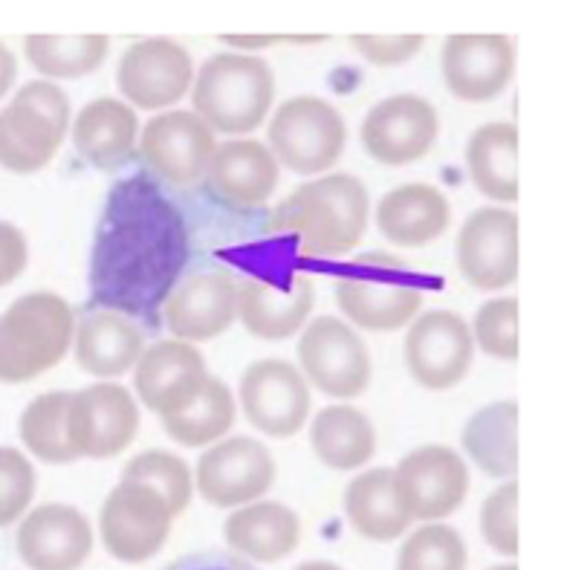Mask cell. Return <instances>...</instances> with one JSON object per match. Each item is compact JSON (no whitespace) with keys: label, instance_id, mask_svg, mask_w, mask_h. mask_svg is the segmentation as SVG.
<instances>
[{"label":"cell","instance_id":"obj_1","mask_svg":"<svg viewBox=\"0 0 564 570\" xmlns=\"http://www.w3.org/2000/svg\"><path fill=\"white\" fill-rule=\"evenodd\" d=\"M188 261V232L148 177L122 180L105 203L96 232L90 287L101 311L151 316L177 287Z\"/></svg>","mask_w":564,"mask_h":570},{"label":"cell","instance_id":"obj_2","mask_svg":"<svg viewBox=\"0 0 564 570\" xmlns=\"http://www.w3.org/2000/svg\"><path fill=\"white\" fill-rule=\"evenodd\" d=\"M368 217L370 197L365 183L354 174H321L278 203L269 229L296 238L307 255L339 258L362 244Z\"/></svg>","mask_w":564,"mask_h":570},{"label":"cell","instance_id":"obj_3","mask_svg":"<svg viewBox=\"0 0 564 570\" xmlns=\"http://www.w3.org/2000/svg\"><path fill=\"white\" fill-rule=\"evenodd\" d=\"M188 94L211 134L244 137L260 128L273 108V67L246 52H217L202 61Z\"/></svg>","mask_w":564,"mask_h":570},{"label":"cell","instance_id":"obj_4","mask_svg":"<svg viewBox=\"0 0 564 570\" xmlns=\"http://www.w3.org/2000/svg\"><path fill=\"white\" fill-rule=\"evenodd\" d=\"M76 316L56 293L38 289L0 313V383H32L52 371L72 347Z\"/></svg>","mask_w":564,"mask_h":570},{"label":"cell","instance_id":"obj_5","mask_svg":"<svg viewBox=\"0 0 564 570\" xmlns=\"http://www.w3.org/2000/svg\"><path fill=\"white\" fill-rule=\"evenodd\" d=\"M70 122V99L56 81H27L0 108V168L12 174L47 168L65 142Z\"/></svg>","mask_w":564,"mask_h":570},{"label":"cell","instance_id":"obj_6","mask_svg":"<svg viewBox=\"0 0 564 570\" xmlns=\"http://www.w3.org/2000/svg\"><path fill=\"white\" fill-rule=\"evenodd\" d=\"M345 142V119L318 96H293L269 119V154L278 166L301 177L330 171L339 163Z\"/></svg>","mask_w":564,"mask_h":570},{"label":"cell","instance_id":"obj_7","mask_svg":"<svg viewBox=\"0 0 564 570\" xmlns=\"http://www.w3.org/2000/svg\"><path fill=\"white\" fill-rule=\"evenodd\" d=\"M298 371L325 397L354 400L370 385V354L347 322L318 316L298 340Z\"/></svg>","mask_w":564,"mask_h":570},{"label":"cell","instance_id":"obj_8","mask_svg":"<svg viewBox=\"0 0 564 570\" xmlns=\"http://www.w3.org/2000/svg\"><path fill=\"white\" fill-rule=\"evenodd\" d=\"M399 507L412 521H443L461 510L469 492V466L455 449L428 443L412 449L390 470Z\"/></svg>","mask_w":564,"mask_h":570},{"label":"cell","instance_id":"obj_9","mask_svg":"<svg viewBox=\"0 0 564 570\" xmlns=\"http://www.w3.org/2000/svg\"><path fill=\"white\" fill-rule=\"evenodd\" d=\"M171 521V510L159 492L133 481H119L99 510L101 544L116 562L142 564L168 542Z\"/></svg>","mask_w":564,"mask_h":570},{"label":"cell","instance_id":"obj_10","mask_svg":"<svg viewBox=\"0 0 564 570\" xmlns=\"http://www.w3.org/2000/svg\"><path fill=\"white\" fill-rule=\"evenodd\" d=\"M195 490L220 510L260 501L275 484V458L267 443L235 434L211 443L195 466Z\"/></svg>","mask_w":564,"mask_h":570},{"label":"cell","instance_id":"obj_11","mask_svg":"<svg viewBox=\"0 0 564 570\" xmlns=\"http://www.w3.org/2000/svg\"><path fill=\"white\" fill-rule=\"evenodd\" d=\"M139 432V405L125 385L96 383L70 391L67 438L76 458L108 461L122 455Z\"/></svg>","mask_w":564,"mask_h":570},{"label":"cell","instance_id":"obj_12","mask_svg":"<svg viewBox=\"0 0 564 570\" xmlns=\"http://www.w3.org/2000/svg\"><path fill=\"white\" fill-rule=\"evenodd\" d=\"M405 368L426 391H448L463 383L475 360L469 322L455 311H432L408 325L403 342Z\"/></svg>","mask_w":564,"mask_h":570},{"label":"cell","instance_id":"obj_13","mask_svg":"<svg viewBox=\"0 0 564 570\" xmlns=\"http://www.w3.org/2000/svg\"><path fill=\"white\" fill-rule=\"evenodd\" d=\"M195 61L174 38H142L130 43L116 67V87L125 105L139 110H166L191 90Z\"/></svg>","mask_w":564,"mask_h":570},{"label":"cell","instance_id":"obj_14","mask_svg":"<svg viewBox=\"0 0 564 570\" xmlns=\"http://www.w3.org/2000/svg\"><path fill=\"white\" fill-rule=\"evenodd\" d=\"M238 403L267 438H293L310 420V385L287 360H258L244 371Z\"/></svg>","mask_w":564,"mask_h":570},{"label":"cell","instance_id":"obj_15","mask_svg":"<svg viewBox=\"0 0 564 570\" xmlns=\"http://www.w3.org/2000/svg\"><path fill=\"white\" fill-rule=\"evenodd\" d=\"M457 269L481 293H498L518 278V215L504 206H484L457 232Z\"/></svg>","mask_w":564,"mask_h":570},{"label":"cell","instance_id":"obj_16","mask_svg":"<svg viewBox=\"0 0 564 570\" xmlns=\"http://www.w3.org/2000/svg\"><path fill=\"white\" fill-rule=\"evenodd\" d=\"M441 119L428 99L397 94L376 101L362 122V145L379 166L403 168L426 157L437 142Z\"/></svg>","mask_w":564,"mask_h":570},{"label":"cell","instance_id":"obj_17","mask_svg":"<svg viewBox=\"0 0 564 570\" xmlns=\"http://www.w3.org/2000/svg\"><path fill=\"white\" fill-rule=\"evenodd\" d=\"M139 154L159 180L195 186L215 157V134L195 110H166L139 130Z\"/></svg>","mask_w":564,"mask_h":570},{"label":"cell","instance_id":"obj_18","mask_svg":"<svg viewBox=\"0 0 564 570\" xmlns=\"http://www.w3.org/2000/svg\"><path fill=\"white\" fill-rule=\"evenodd\" d=\"M441 72L455 99H498L515 76V41L492 32L448 36L441 50Z\"/></svg>","mask_w":564,"mask_h":570},{"label":"cell","instance_id":"obj_19","mask_svg":"<svg viewBox=\"0 0 564 570\" xmlns=\"http://www.w3.org/2000/svg\"><path fill=\"white\" fill-rule=\"evenodd\" d=\"M238 318V282L226 269L186 275L162 304V322L180 342L215 340Z\"/></svg>","mask_w":564,"mask_h":570},{"label":"cell","instance_id":"obj_20","mask_svg":"<svg viewBox=\"0 0 564 570\" xmlns=\"http://www.w3.org/2000/svg\"><path fill=\"white\" fill-rule=\"evenodd\" d=\"M14 544L29 570H79L93 553V528L76 507L41 504L23 515Z\"/></svg>","mask_w":564,"mask_h":570},{"label":"cell","instance_id":"obj_21","mask_svg":"<svg viewBox=\"0 0 564 570\" xmlns=\"http://www.w3.org/2000/svg\"><path fill=\"white\" fill-rule=\"evenodd\" d=\"M206 356L180 340H162L145 347L133 365V391L159 420L177 414L200 394L209 380Z\"/></svg>","mask_w":564,"mask_h":570},{"label":"cell","instance_id":"obj_22","mask_svg":"<svg viewBox=\"0 0 564 570\" xmlns=\"http://www.w3.org/2000/svg\"><path fill=\"white\" fill-rule=\"evenodd\" d=\"M336 304L350 327L388 333L408 327L423 307V289L388 273L347 275L336 284Z\"/></svg>","mask_w":564,"mask_h":570},{"label":"cell","instance_id":"obj_23","mask_svg":"<svg viewBox=\"0 0 564 570\" xmlns=\"http://www.w3.org/2000/svg\"><path fill=\"white\" fill-rule=\"evenodd\" d=\"M206 180L211 191L235 209H255L278 188L281 166L258 139H229L215 148Z\"/></svg>","mask_w":564,"mask_h":570},{"label":"cell","instance_id":"obj_24","mask_svg":"<svg viewBox=\"0 0 564 570\" xmlns=\"http://www.w3.org/2000/svg\"><path fill=\"white\" fill-rule=\"evenodd\" d=\"M376 229L388 244L417 249L437 240L452 224V206L432 183H405L390 188L374 209Z\"/></svg>","mask_w":564,"mask_h":570},{"label":"cell","instance_id":"obj_25","mask_svg":"<svg viewBox=\"0 0 564 570\" xmlns=\"http://www.w3.org/2000/svg\"><path fill=\"white\" fill-rule=\"evenodd\" d=\"M316 302V289L307 275H296L287 284H269L249 278L238 284V318L258 340L281 342L307 325Z\"/></svg>","mask_w":564,"mask_h":570},{"label":"cell","instance_id":"obj_26","mask_svg":"<svg viewBox=\"0 0 564 570\" xmlns=\"http://www.w3.org/2000/svg\"><path fill=\"white\" fill-rule=\"evenodd\" d=\"M224 535L235 557L249 564H275L284 562L301 542V519L281 501L260 499L231 510Z\"/></svg>","mask_w":564,"mask_h":570},{"label":"cell","instance_id":"obj_27","mask_svg":"<svg viewBox=\"0 0 564 570\" xmlns=\"http://www.w3.org/2000/svg\"><path fill=\"white\" fill-rule=\"evenodd\" d=\"M70 139L79 157L99 171H116L128 166L139 142V116L122 99L87 101L70 122Z\"/></svg>","mask_w":564,"mask_h":570},{"label":"cell","instance_id":"obj_28","mask_svg":"<svg viewBox=\"0 0 564 570\" xmlns=\"http://www.w3.org/2000/svg\"><path fill=\"white\" fill-rule=\"evenodd\" d=\"M70 351L85 374L108 383L133 371L145 351V336L133 318L113 311H96L76 322Z\"/></svg>","mask_w":564,"mask_h":570},{"label":"cell","instance_id":"obj_29","mask_svg":"<svg viewBox=\"0 0 564 570\" xmlns=\"http://www.w3.org/2000/svg\"><path fill=\"white\" fill-rule=\"evenodd\" d=\"M466 174L472 186L492 203L518 200V128L486 122L466 142Z\"/></svg>","mask_w":564,"mask_h":570},{"label":"cell","instance_id":"obj_30","mask_svg":"<svg viewBox=\"0 0 564 570\" xmlns=\"http://www.w3.org/2000/svg\"><path fill=\"white\" fill-rule=\"evenodd\" d=\"M463 452L484 475L513 481L518 472V403L498 400L466 420L461 432Z\"/></svg>","mask_w":564,"mask_h":570},{"label":"cell","instance_id":"obj_31","mask_svg":"<svg viewBox=\"0 0 564 570\" xmlns=\"http://www.w3.org/2000/svg\"><path fill=\"white\" fill-rule=\"evenodd\" d=\"M310 449L327 470H362L376 452V429L354 405H327L310 420Z\"/></svg>","mask_w":564,"mask_h":570},{"label":"cell","instance_id":"obj_32","mask_svg":"<svg viewBox=\"0 0 564 570\" xmlns=\"http://www.w3.org/2000/svg\"><path fill=\"white\" fill-rule=\"evenodd\" d=\"M345 515L350 528L368 542H394L412 528V519L399 507L390 470H368L356 475L345 490Z\"/></svg>","mask_w":564,"mask_h":570},{"label":"cell","instance_id":"obj_33","mask_svg":"<svg viewBox=\"0 0 564 570\" xmlns=\"http://www.w3.org/2000/svg\"><path fill=\"white\" fill-rule=\"evenodd\" d=\"M235 414H238V405H235L231 391L217 376H209L200 394L186 409L162 417V429L180 446L200 449L224 441L226 432L235 423Z\"/></svg>","mask_w":564,"mask_h":570},{"label":"cell","instance_id":"obj_34","mask_svg":"<svg viewBox=\"0 0 564 570\" xmlns=\"http://www.w3.org/2000/svg\"><path fill=\"white\" fill-rule=\"evenodd\" d=\"M108 36H27L23 56L47 79H81L105 65Z\"/></svg>","mask_w":564,"mask_h":570},{"label":"cell","instance_id":"obj_35","mask_svg":"<svg viewBox=\"0 0 564 570\" xmlns=\"http://www.w3.org/2000/svg\"><path fill=\"white\" fill-rule=\"evenodd\" d=\"M67 409H70V391H47L29 400L23 409L18 434L21 443L32 458L50 466H65V463L79 461L67 438Z\"/></svg>","mask_w":564,"mask_h":570},{"label":"cell","instance_id":"obj_36","mask_svg":"<svg viewBox=\"0 0 564 570\" xmlns=\"http://www.w3.org/2000/svg\"><path fill=\"white\" fill-rule=\"evenodd\" d=\"M122 481L145 484L159 492L174 519L186 513L191 495H195V475L188 470V463L166 449H148V452H139L137 458H130L125 463Z\"/></svg>","mask_w":564,"mask_h":570},{"label":"cell","instance_id":"obj_37","mask_svg":"<svg viewBox=\"0 0 564 570\" xmlns=\"http://www.w3.org/2000/svg\"><path fill=\"white\" fill-rule=\"evenodd\" d=\"M469 553L455 528L432 521L403 535L394 570H466Z\"/></svg>","mask_w":564,"mask_h":570},{"label":"cell","instance_id":"obj_38","mask_svg":"<svg viewBox=\"0 0 564 570\" xmlns=\"http://www.w3.org/2000/svg\"><path fill=\"white\" fill-rule=\"evenodd\" d=\"M472 342L486 356L501 362L518 360V298H489L472 318Z\"/></svg>","mask_w":564,"mask_h":570},{"label":"cell","instance_id":"obj_39","mask_svg":"<svg viewBox=\"0 0 564 570\" xmlns=\"http://www.w3.org/2000/svg\"><path fill=\"white\" fill-rule=\"evenodd\" d=\"M481 535L495 553L506 559L518 557V481H504L481 504Z\"/></svg>","mask_w":564,"mask_h":570},{"label":"cell","instance_id":"obj_40","mask_svg":"<svg viewBox=\"0 0 564 570\" xmlns=\"http://www.w3.org/2000/svg\"><path fill=\"white\" fill-rule=\"evenodd\" d=\"M36 466L21 449L0 446V530L21 521L36 499Z\"/></svg>","mask_w":564,"mask_h":570},{"label":"cell","instance_id":"obj_41","mask_svg":"<svg viewBox=\"0 0 564 570\" xmlns=\"http://www.w3.org/2000/svg\"><path fill=\"white\" fill-rule=\"evenodd\" d=\"M423 36H350V47L376 67H399L423 50Z\"/></svg>","mask_w":564,"mask_h":570},{"label":"cell","instance_id":"obj_42","mask_svg":"<svg viewBox=\"0 0 564 570\" xmlns=\"http://www.w3.org/2000/svg\"><path fill=\"white\" fill-rule=\"evenodd\" d=\"M29 264V244L23 232L9 220H0V287L18 282Z\"/></svg>","mask_w":564,"mask_h":570},{"label":"cell","instance_id":"obj_43","mask_svg":"<svg viewBox=\"0 0 564 570\" xmlns=\"http://www.w3.org/2000/svg\"><path fill=\"white\" fill-rule=\"evenodd\" d=\"M162 570H258L246 559L226 553V550H195L186 557L174 559Z\"/></svg>","mask_w":564,"mask_h":570},{"label":"cell","instance_id":"obj_44","mask_svg":"<svg viewBox=\"0 0 564 570\" xmlns=\"http://www.w3.org/2000/svg\"><path fill=\"white\" fill-rule=\"evenodd\" d=\"M14 81H18V58H14L7 43L0 41V99H7L12 94Z\"/></svg>","mask_w":564,"mask_h":570},{"label":"cell","instance_id":"obj_45","mask_svg":"<svg viewBox=\"0 0 564 570\" xmlns=\"http://www.w3.org/2000/svg\"><path fill=\"white\" fill-rule=\"evenodd\" d=\"M226 43L238 47L249 56V50H264V47H273L275 41H281V36H226Z\"/></svg>","mask_w":564,"mask_h":570},{"label":"cell","instance_id":"obj_46","mask_svg":"<svg viewBox=\"0 0 564 570\" xmlns=\"http://www.w3.org/2000/svg\"><path fill=\"white\" fill-rule=\"evenodd\" d=\"M293 570H342L339 564H333V562H301L298 564V568H293Z\"/></svg>","mask_w":564,"mask_h":570},{"label":"cell","instance_id":"obj_47","mask_svg":"<svg viewBox=\"0 0 564 570\" xmlns=\"http://www.w3.org/2000/svg\"><path fill=\"white\" fill-rule=\"evenodd\" d=\"M486 570H518V564H515V562H501V564H492V568H486Z\"/></svg>","mask_w":564,"mask_h":570}]
</instances>
